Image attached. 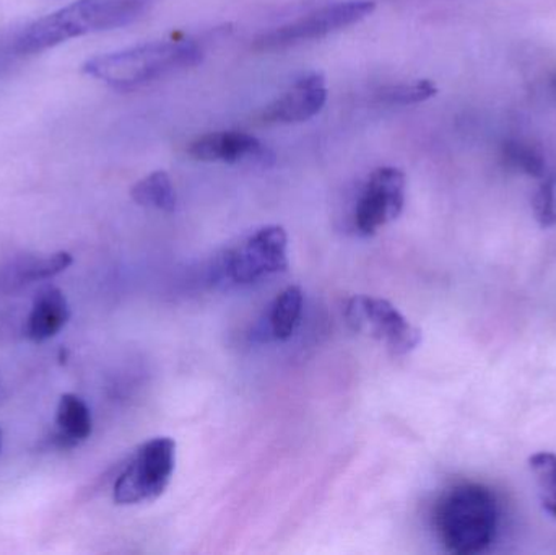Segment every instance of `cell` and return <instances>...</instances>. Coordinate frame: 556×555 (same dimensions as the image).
I'll return each mask as SVG.
<instances>
[{
  "mask_svg": "<svg viewBox=\"0 0 556 555\" xmlns=\"http://www.w3.org/2000/svg\"><path fill=\"white\" fill-rule=\"evenodd\" d=\"M434 527L447 553H483L493 543L498 530L495 495L485 485H454L438 501Z\"/></svg>",
  "mask_w": 556,
  "mask_h": 555,
  "instance_id": "3957f363",
  "label": "cell"
},
{
  "mask_svg": "<svg viewBox=\"0 0 556 555\" xmlns=\"http://www.w3.org/2000/svg\"><path fill=\"white\" fill-rule=\"evenodd\" d=\"M303 305L304 295L301 287L290 286L278 293L269 313V326L274 339L287 341L294 335L303 315Z\"/></svg>",
  "mask_w": 556,
  "mask_h": 555,
  "instance_id": "4fadbf2b",
  "label": "cell"
},
{
  "mask_svg": "<svg viewBox=\"0 0 556 555\" xmlns=\"http://www.w3.org/2000/svg\"><path fill=\"white\" fill-rule=\"evenodd\" d=\"M71 264L72 256L65 251H59V253L42 257V260L29 261L16 270V283L26 286V283L51 279V277L64 273Z\"/></svg>",
  "mask_w": 556,
  "mask_h": 555,
  "instance_id": "e0dca14e",
  "label": "cell"
},
{
  "mask_svg": "<svg viewBox=\"0 0 556 555\" xmlns=\"http://www.w3.org/2000/svg\"><path fill=\"white\" fill-rule=\"evenodd\" d=\"M375 9L376 3L372 0L332 3L257 36L253 48L261 52L281 51L313 39L326 38L332 33L368 18Z\"/></svg>",
  "mask_w": 556,
  "mask_h": 555,
  "instance_id": "5b68a950",
  "label": "cell"
},
{
  "mask_svg": "<svg viewBox=\"0 0 556 555\" xmlns=\"http://www.w3.org/2000/svg\"><path fill=\"white\" fill-rule=\"evenodd\" d=\"M71 319L67 299L58 287L46 286L36 293L26 323V338L45 342L54 338Z\"/></svg>",
  "mask_w": 556,
  "mask_h": 555,
  "instance_id": "8fae6325",
  "label": "cell"
},
{
  "mask_svg": "<svg viewBox=\"0 0 556 555\" xmlns=\"http://www.w3.org/2000/svg\"><path fill=\"white\" fill-rule=\"evenodd\" d=\"M532 475L538 482L542 507L556 518V455L551 452L535 453L529 458Z\"/></svg>",
  "mask_w": 556,
  "mask_h": 555,
  "instance_id": "2e32d148",
  "label": "cell"
},
{
  "mask_svg": "<svg viewBox=\"0 0 556 555\" xmlns=\"http://www.w3.org/2000/svg\"><path fill=\"white\" fill-rule=\"evenodd\" d=\"M152 0H77L26 26L15 41L18 54H38L90 33L123 28L139 20Z\"/></svg>",
  "mask_w": 556,
  "mask_h": 555,
  "instance_id": "6da1fadb",
  "label": "cell"
},
{
  "mask_svg": "<svg viewBox=\"0 0 556 555\" xmlns=\"http://www.w3.org/2000/svg\"><path fill=\"white\" fill-rule=\"evenodd\" d=\"M288 269L287 231L278 225L261 228L228 251L222 277L233 286H251Z\"/></svg>",
  "mask_w": 556,
  "mask_h": 555,
  "instance_id": "8992f818",
  "label": "cell"
},
{
  "mask_svg": "<svg viewBox=\"0 0 556 555\" xmlns=\"http://www.w3.org/2000/svg\"><path fill=\"white\" fill-rule=\"evenodd\" d=\"M503 160L509 168L525 173V175L535 176V178L544 176L545 168H547L544 153L525 140H508L503 146Z\"/></svg>",
  "mask_w": 556,
  "mask_h": 555,
  "instance_id": "9a60e30c",
  "label": "cell"
},
{
  "mask_svg": "<svg viewBox=\"0 0 556 555\" xmlns=\"http://www.w3.org/2000/svg\"><path fill=\"white\" fill-rule=\"evenodd\" d=\"M189 155L199 162L228 165L270 166L276 160L273 150L260 139L241 130H218L198 137L189 146Z\"/></svg>",
  "mask_w": 556,
  "mask_h": 555,
  "instance_id": "9c48e42d",
  "label": "cell"
},
{
  "mask_svg": "<svg viewBox=\"0 0 556 555\" xmlns=\"http://www.w3.org/2000/svg\"><path fill=\"white\" fill-rule=\"evenodd\" d=\"M136 204L155 211L173 212L178 205L175 186L166 172H153L137 181L130 189Z\"/></svg>",
  "mask_w": 556,
  "mask_h": 555,
  "instance_id": "5bb4252c",
  "label": "cell"
},
{
  "mask_svg": "<svg viewBox=\"0 0 556 555\" xmlns=\"http://www.w3.org/2000/svg\"><path fill=\"white\" fill-rule=\"evenodd\" d=\"M534 215L542 227H555L556 225V176L548 178L535 192L532 199Z\"/></svg>",
  "mask_w": 556,
  "mask_h": 555,
  "instance_id": "d6986e66",
  "label": "cell"
},
{
  "mask_svg": "<svg viewBox=\"0 0 556 555\" xmlns=\"http://www.w3.org/2000/svg\"><path fill=\"white\" fill-rule=\"evenodd\" d=\"M176 468V442L156 437L140 445L114 484L117 505H137L162 497Z\"/></svg>",
  "mask_w": 556,
  "mask_h": 555,
  "instance_id": "277c9868",
  "label": "cell"
},
{
  "mask_svg": "<svg viewBox=\"0 0 556 555\" xmlns=\"http://www.w3.org/2000/svg\"><path fill=\"white\" fill-rule=\"evenodd\" d=\"M405 175L394 166H382L369 175L356 201L355 220L358 234L369 237L394 222L404 211Z\"/></svg>",
  "mask_w": 556,
  "mask_h": 555,
  "instance_id": "ba28073f",
  "label": "cell"
},
{
  "mask_svg": "<svg viewBox=\"0 0 556 555\" xmlns=\"http://www.w3.org/2000/svg\"><path fill=\"white\" fill-rule=\"evenodd\" d=\"M54 442L59 449H75V446L90 439L93 430V420L87 404L77 394H64L59 400L58 414H55Z\"/></svg>",
  "mask_w": 556,
  "mask_h": 555,
  "instance_id": "7c38bea8",
  "label": "cell"
},
{
  "mask_svg": "<svg viewBox=\"0 0 556 555\" xmlns=\"http://www.w3.org/2000/svg\"><path fill=\"white\" fill-rule=\"evenodd\" d=\"M0 450H2V432H0Z\"/></svg>",
  "mask_w": 556,
  "mask_h": 555,
  "instance_id": "ffe728a7",
  "label": "cell"
},
{
  "mask_svg": "<svg viewBox=\"0 0 556 555\" xmlns=\"http://www.w3.org/2000/svg\"><path fill=\"white\" fill-rule=\"evenodd\" d=\"M345 318L353 331L381 342L392 355L410 354L424 339L420 329L384 299L353 297L346 305Z\"/></svg>",
  "mask_w": 556,
  "mask_h": 555,
  "instance_id": "52a82bcc",
  "label": "cell"
},
{
  "mask_svg": "<svg viewBox=\"0 0 556 555\" xmlns=\"http://www.w3.org/2000/svg\"><path fill=\"white\" fill-rule=\"evenodd\" d=\"M438 93L437 85L430 80H418L414 84L391 85L376 93L379 103L417 104L430 100Z\"/></svg>",
  "mask_w": 556,
  "mask_h": 555,
  "instance_id": "ac0fdd59",
  "label": "cell"
},
{
  "mask_svg": "<svg viewBox=\"0 0 556 555\" xmlns=\"http://www.w3.org/2000/svg\"><path fill=\"white\" fill-rule=\"evenodd\" d=\"M326 101V78L313 72L298 78L283 94L267 104L263 119L269 124L304 123L319 114Z\"/></svg>",
  "mask_w": 556,
  "mask_h": 555,
  "instance_id": "30bf717a",
  "label": "cell"
},
{
  "mask_svg": "<svg viewBox=\"0 0 556 555\" xmlns=\"http://www.w3.org/2000/svg\"><path fill=\"white\" fill-rule=\"evenodd\" d=\"M204 51L191 39L146 42L123 51L94 55L81 71L116 90H132L150 81L201 64Z\"/></svg>",
  "mask_w": 556,
  "mask_h": 555,
  "instance_id": "7a4b0ae2",
  "label": "cell"
}]
</instances>
